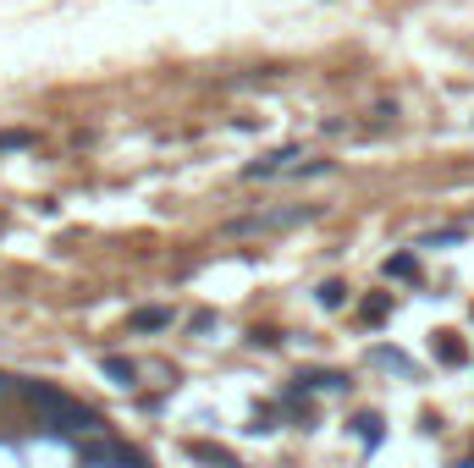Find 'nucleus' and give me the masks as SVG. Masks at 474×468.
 I'll use <instances>...</instances> for the list:
<instances>
[{
	"mask_svg": "<svg viewBox=\"0 0 474 468\" xmlns=\"http://www.w3.org/2000/svg\"><path fill=\"white\" fill-rule=\"evenodd\" d=\"M436 353H441L447 364H458V358H463V348H458V342H447V337H441V348H436Z\"/></svg>",
	"mask_w": 474,
	"mask_h": 468,
	"instance_id": "nucleus-7",
	"label": "nucleus"
},
{
	"mask_svg": "<svg viewBox=\"0 0 474 468\" xmlns=\"http://www.w3.org/2000/svg\"><path fill=\"white\" fill-rule=\"evenodd\" d=\"M23 396L34 403L39 425L55 430V435H89V430H100V414H89L83 403H73V396H61L55 386H23Z\"/></svg>",
	"mask_w": 474,
	"mask_h": 468,
	"instance_id": "nucleus-1",
	"label": "nucleus"
},
{
	"mask_svg": "<svg viewBox=\"0 0 474 468\" xmlns=\"http://www.w3.org/2000/svg\"><path fill=\"white\" fill-rule=\"evenodd\" d=\"M353 430H359V441H364V446H375V441H381V419H375V414H359V419H353Z\"/></svg>",
	"mask_w": 474,
	"mask_h": 468,
	"instance_id": "nucleus-4",
	"label": "nucleus"
},
{
	"mask_svg": "<svg viewBox=\"0 0 474 468\" xmlns=\"http://www.w3.org/2000/svg\"><path fill=\"white\" fill-rule=\"evenodd\" d=\"M166 325H171L166 309H139V314H132V330H166Z\"/></svg>",
	"mask_w": 474,
	"mask_h": 468,
	"instance_id": "nucleus-3",
	"label": "nucleus"
},
{
	"mask_svg": "<svg viewBox=\"0 0 474 468\" xmlns=\"http://www.w3.org/2000/svg\"><path fill=\"white\" fill-rule=\"evenodd\" d=\"M105 375H111L116 386H132V364H127V358H105Z\"/></svg>",
	"mask_w": 474,
	"mask_h": 468,
	"instance_id": "nucleus-5",
	"label": "nucleus"
},
{
	"mask_svg": "<svg viewBox=\"0 0 474 468\" xmlns=\"http://www.w3.org/2000/svg\"><path fill=\"white\" fill-rule=\"evenodd\" d=\"M188 452H193L198 463H210V468H243V463H237V457L227 452V446H210V441H193Z\"/></svg>",
	"mask_w": 474,
	"mask_h": 468,
	"instance_id": "nucleus-2",
	"label": "nucleus"
},
{
	"mask_svg": "<svg viewBox=\"0 0 474 468\" xmlns=\"http://www.w3.org/2000/svg\"><path fill=\"white\" fill-rule=\"evenodd\" d=\"M364 320H386V298H370L364 303Z\"/></svg>",
	"mask_w": 474,
	"mask_h": 468,
	"instance_id": "nucleus-6",
	"label": "nucleus"
}]
</instances>
